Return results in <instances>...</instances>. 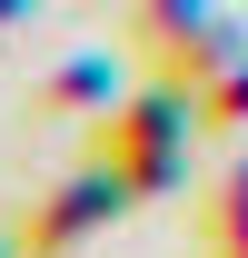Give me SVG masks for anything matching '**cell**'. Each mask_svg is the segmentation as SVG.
<instances>
[{
    "mask_svg": "<svg viewBox=\"0 0 248 258\" xmlns=\"http://www.w3.org/2000/svg\"><path fill=\"white\" fill-rule=\"evenodd\" d=\"M99 209H119V179H109V169H99V179H80V189H60L30 228H20V248H30V258L70 248V228H80V219H99Z\"/></svg>",
    "mask_w": 248,
    "mask_h": 258,
    "instance_id": "7a4b0ae2",
    "label": "cell"
},
{
    "mask_svg": "<svg viewBox=\"0 0 248 258\" xmlns=\"http://www.w3.org/2000/svg\"><path fill=\"white\" fill-rule=\"evenodd\" d=\"M20 10H30V0H0V30H10V20H20Z\"/></svg>",
    "mask_w": 248,
    "mask_h": 258,
    "instance_id": "277c9868",
    "label": "cell"
},
{
    "mask_svg": "<svg viewBox=\"0 0 248 258\" xmlns=\"http://www.w3.org/2000/svg\"><path fill=\"white\" fill-rule=\"evenodd\" d=\"M209 258H248V159L218 179V209H209Z\"/></svg>",
    "mask_w": 248,
    "mask_h": 258,
    "instance_id": "3957f363",
    "label": "cell"
},
{
    "mask_svg": "<svg viewBox=\"0 0 248 258\" xmlns=\"http://www.w3.org/2000/svg\"><path fill=\"white\" fill-rule=\"evenodd\" d=\"M179 149H189V90H139L119 119L99 129V169H109L119 189L179 179Z\"/></svg>",
    "mask_w": 248,
    "mask_h": 258,
    "instance_id": "6da1fadb",
    "label": "cell"
}]
</instances>
